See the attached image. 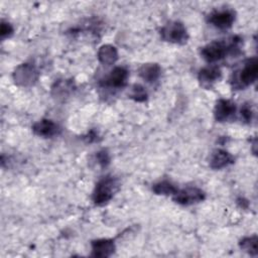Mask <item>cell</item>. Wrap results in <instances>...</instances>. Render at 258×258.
I'll use <instances>...</instances> for the list:
<instances>
[{
	"label": "cell",
	"mask_w": 258,
	"mask_h": 258,
	"mask_svg": "<svg viewBox=\"0 0 258 258\" xmlns=\"http://www.w3.org/2000/svg\"><path fill=\"white\" fill-rule=\"evenodd\" d=\"M162 40L174 44H184L188 39V33L184 24L180 21H170L160 29Z\"/></svg>",
	"instance_id": "4"
},
{
	"label": "cell",
	"mask_w": 258,
	"mask_h": 258,
	"mask_svg": "<svg viewBox=\"0 0 258 258\" xmlns=\"http://www.w3.org/2000/svg\"><path fill=\"white\" fill-rule=\"evenodd\" d=\"M222 77L221 69L218 66H209L200 70L198 80L200 85L206 89L211 88Z\"/></svg>",
	"instance_id": "10"
},
{
	"label": "cell",
	"mask_w": 258,
	"mask_h": 258,
	"mask_svg": "<svg viewBox=\"0 0 258 258\" xmlns=\"http://www.w3.org/2000/svg\"><path fill=\"white\" fill-rule=\"evenodd\" d=\"M129 72L125 67H115L102 81V86L112 89H122L127 85Z\"/></svg>",
	"instance_id": "7"
},
{
	"label": "cell",
	"mask_w": 258,
	"mask_h": 258,
	"mask_svg": "<svg viewBox=\"0 0 258 258\" xmlns=\"http://www.w3.org/2000/svg\"><path fill=\"white\" fill-rule=\"evenodd\" d=\"M96 137H97V134L94 131H90V133L85 138H86L87 142H93V141H95L97 139Z\"/></svg>",
	"instance_id": "24"
},
{
	"label": "cell",
	"mask_w": 258,
	"mask_h": 258,
	"mask_svg": "<svg viewBox=\"0 0 258 258\" xmlns=\"http://www.w3.org/2000/svg\"><path fill=\"white\" fill-rule=\"evenodd\" d=\"M241 38L237 35L228 40H214L201 49V54L208 62H215L223 59L228 53H238Z\"/></svg>",
	"instance_id": "1"
},
{
	"label": "cell",
	"mask_w": 258,
	"mask_h": 258,
	"mask_svg": "<svg viewBox=\"0 0 258 258\" xmlns=\"http://www.w3.org/2000/svg\"><path fill=\"white\" fill-rule=\"evenodd\" d=\"M206 199V194L199 187H185L182 189H177V191L172 196L174 203L181 206H191L203 202Z\"/></svg>",
	"instance_id": "6"
},
{
	"label": "cell",
	"mask_w": 258,
	"mask_h": 258,
	"mask_svg": "<svg viewBox=\"0 0 258 258\" xmlns=\"http://www.w3.org/2000/svg\"><path fill=\"white\" fill-rule=\"evenodd\" d=\"M97 56L102 64L111 66L118 59V51L114 45L104 44L99 48Z\"/></svg>",
	"instance_id": "15"
},
{
	"label": "cell",
	"mask_w": 258,
	"mask_h": 258,
	"mask_svg": "<svg viewBox=\"0 0 258 258\" xmlns=\"http://www.w3.org/2000/svg\"><path fill=\"white\" fill-rule=\"evenodd\" d=\"M235 162V157L224 149H216L210 156V167L213 169H222Z\"/></svg>",
	"instance_id": "12"
},
{
	"label": "cell",
	"mask_w": 258,
	"mask_h": 258,
	"mask_svg": "<svg viewBox=\"0 0 258 258\" xmlns=\"http://www.w3.org/2000/svg\"><path fill=\"white\" fill-rule=\"evenodd\" d=\"M32 131L37 136L49 138L59 132V127L50 119H42L33 124Z\"/></svg>",
	"instance_id": "13"
},
{
	"label": "cell",
	"mask_w": 258,
	"mask_h": 258,
	"mask_svg": "<svg viewBox=\"0 0 258 258\" xmlns=\"http://www.w3.org/2000/svg\"><path fill=\"white\" fill-rule=\"evenodd\" d=\"M236 113V104L227 99H220L214 109V117L218 122H227L233 119Z\"/></svg>",
	"instance_id": "9"
},
{
	"label": "cell",
	"mask_w": 258,
	"mask_h": 258,
	"mask_svg": "<svg viewBox=\"0 0 258 258\" xmlns=\"http://www.w3.org/2000/svg\"><path fill=\"white\" fill-rule=\"evenodd\" d=\"M96 158L98 160V163L102 167H106L110 163V154H109V152L106 149H102L99 152H97Z\"/></svg>",
	"instance_id": "22"
},
{
	"label": "cell",
	"mask_w": 258,
	"mask_h": 258,
	"mask_svg": "<svg viewBox=\"0 0 258 258\" xmlns=\"http://www.w3.org/2000/svg\"><path fill=\"white\" fill-rule=\"evenodd\" d=\"M39 79V72L37 68L30 62H24L17 66L13 72V80L17 86L32 87Z\"/></svg>",
	"instance_id": "5"
},
{
	"label": "cell",
	"mask_w": 258,
	"mask_h": 258,
	"mask_svg": "<svg viewBox=\"0 0 258 258\" xmlns=\"http://www.w3.org/2000/svg\"><path fill=\"white\" fill-rule=\"evenodd\" d=\"M236 18V13L232 9H224V10H216L212 12L208 21L219 29H228L230 28Z\"/></svg>",
	"instance_id": "8"
},
{
	"label": "cell",
	"mask_w": 258,
	"mask_h": 258,
	"mask_svg": "<svg viewBox=\"0 0 258 258\" xmlns=\"http://www.w3.org/2000/svg\"><path fill=\"white\" fill-rule=\"evenodd\" d=\"M13 26L5 21V20H2L1 21V25H0V36H1V39H5L7 37H10L12 34H13Z\"/></svg>",
	"instance_id": "21"
},
{
	"label": "cell",
	"mask_w": 258,
	"mask_h": 258,
	"mask_svg": "<svg viewBox=\"0 0 258 258\" xmlns=\"http://www.w3.org/2000/svg\"><path fill=\"white\" fill-rule=\"evenodd\" d=\"M92 256L107 258L114 254L116 250L115 243L112 239H98L92 241Z\"/></svg>",
	"instance_id": "11"
},
{
	"label": "cell",
	"mask_w": 258,
	"mask_h": 258,
	"mask_svg": "<svg viewBox=\"0 0 258 258\" xmlns=\"http://www.w3.org/2000/svg\"><path fill=\"white\" fill-rule=\"evenodd\" d=\"M75 88L74 83L69 80H60L55 82V84L51 88V93L53 96L57 98L67 97Z\"/></svg>",
	"instance_id": "16"
},
{
	"label": "cell",
	"mask_w": 258,
	"mask_h": 258,
	"mask_svg": "<svg viewBox=\"0 0 258 258\" xmlns=\"http://www.w3.org/2000/svg\"><path fill=\"white\" fill-rule=\"evenodd\" d=\"M118 180L113 176L103 177L95 186L93 191V202L96 206H105L112 199L118 189Z\"/></svg>",
	"instance_id": "3"
},
{
	"label": "cell",
	"mask_w": 258,
	"mask_h": 258,
	"mask_svg": "<svg viewBox=\"0 0 258 258\" xmlns=\"http://www.w3.org/2000/svg\"><path fill=\"white\" fill-rule=\"evenodd\" d=\"M152 190L156 195L173 196L177 191V188L171 182H169L167 180H162V181L154 183L152 186Z\"/></svg>",
	"instance_id": "18"
},
{
	"label": "cell",
	"mask_w": 258,
	"mask_h": 258,
	"mask_svg": "<svg viewBox=\"0 0 258 258\" xmlns=\"http://www.w3.org/2000/svg\"><path fill=\"white\" fill-rule=\"evenodd\" d=\"M240 115H241V118L242 120L245 122V123H250L253 119V110L250 106V104H244L242 107H241V110H240Z\"/></svg>",
	"instance_id": "20"
},
{
	"label": "cell",
	"mask_w": 258,
	"mask_h": 258,
	"mask_svg": "<svg viewBox=\"0 0 258 258\" xmlns=\"http://www.w3.org/2000/svg\"><path fill=\"white\" fill-rule=\"evenodd\" d=\"M257 244H258V238L256 235L244 237L239 242L240 248L251 256H257V254H258Z\"/></svg>",
	"instance_id": "17"
},
{
	"label": "cell",
	"mask_w": 258,
	"mask_h": 258,
	"mask_svg": "<svg viewBox=\"0 0 258 258\" xmlns=\"http://www.w3.org/2000/svg\"><path fill=\"white\" fill-rule=\"evenodd\" d=\"M138 75L145 82L153 84L159 79L161 75V68L159 67L158 63L155 62L144 63L139 68Z\"/></svg>",
	"instance_id": "14"
},
{
	"label": "cell",
	"mask_w": 258,
	"mask_h": 258,
	"mask_svg": "<svg viewBox=\"0 0 258 258\" xmlns=\"http://www.w3.org/2000/svg\"><path fill=\"white\" fill-rule=\"evenodd\" d=\"M237 204H238V206H239L240 208H242V209H247L248 206H249V202H248L246 199L241 198V197L237 199Z\"/></svg>",
	"instance_id": "23"
},
{
	"label": "cell",
	"mask_w": 258,
	"mask_h": 258,
	"mask_svg": "<svg viewBox=\"0 0 258 258\" xmlns=\"http://www.w3.org/2000/svg\"><path fill=\"white\" fill-rule=\"evenodd\" d=\"M147 92L144 89L143 86L139 85V84H135L132 86L131 88V93L129 94V98L134 100L135 102H145L147 100Z\"/></svg>",
	"instance_id": "19"
},
{
	"label": "cell",
	"mask_w": 258,
	"mask_h": 258,
	"mask_svg": "<svg viewBox=\"0 0 258 258\" xmlns=\"http://www.w3.org/2000/svg\"><path fill=\"white\" fill-rule=\"evenodd\" d=\"M258 75V60L256 57L248 58L241 68L236 70L230 79V84L234 90H244L252 85Z\"/></svg>",
	"instance_id": "2"
}]
</instances>
